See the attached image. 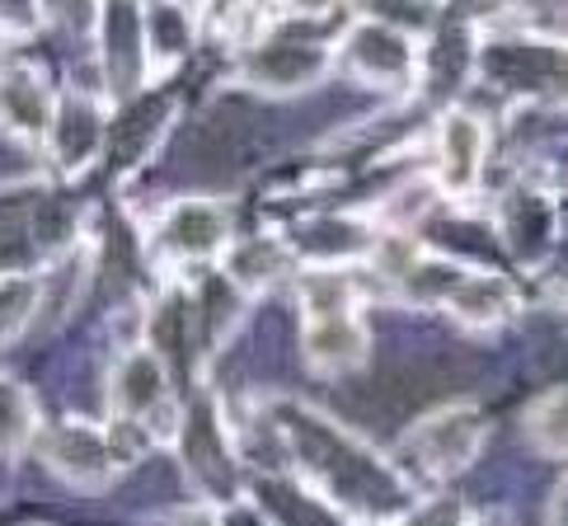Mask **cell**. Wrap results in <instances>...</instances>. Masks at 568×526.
<instances>
[{"label": "cell", "instance_id": "cell-1", "mask_svg": "<svg viewBox=\"0 0 568 526\" xmlns=\"http://www.w3.org/2000/svg\"><path fill=\"white\" fill-rule=\"evenodd\" d=\"M479 433H484V423L475 418V409H465V404H452V409L428 414V418H423L418 428L409 433V452H414V461L423 465V471L452 475V471H460V465L475 456Z\"/></svg>", "mask_w": 568, "mask_h": 526}, {"label": "cell", "instance_id": "cell-2", "mask_svg": "<svg viewBox=\"0 0 568 526\" xmlns=\"http://www.w3.org/2000/svg\"><path fill=\"white\" fill-rule=\"evenodd\" d=\"M231 235V216L221 202L184 198L160 221V250L170 259H212Z\"/></svg>", "mask_w": 568, "mask_h": 526}, {"label": "cell", "instance_id": "cell-3", "mask_svg": "<svg viewBox=\"0 0 568 526\" xmlns=\"http://www.w3.org/2000/svg\"><path fill=\"white\" fill-rule=\"evenodd\" d=\"M348 62L353 71H362L367 80H381V85H399V80L414 75V38L399 33V29H385V24H357L348 33Z\"/></svg>", "mask_w": 568, "mask_h": 526}, {"label": "cell", "instance_id": "cell-4", "mask_svg": "<svg viewBox=\"0 0 568 526\" xmlns=\"http://www.w3.org/2000/svg\"><path fill=\"white\" fill-rule=\"evenodd\" d=\"M329 62V52L320 43H301V38H273V43H263L250 52L245 62V75L263 90H301L311 85V80L324 71Z\"/></svg>", "mask_w": 568, "mask_h": 526}, {"label": "cell", "instance_id": "cell-5", "mask_svg": "<svg viewBox=\"0 0 568 526\" xmlns=\"http://www.w3.org/2000/svg\"><path fill=\"white\" fill-rule=\"evenodd\" d=\"M48 465L71 484H104L113 471V447L90 423H62L48 437Z\"/></svg>", "mask_w": 568, "mask_h": 526}, {"label": "cell", "instance_id": "cell-6", "mask_svg": "<svg viewBox=\"0 0 568 526\" xmlns=\"http://www.w3.org/2000/svg\"><path fill=\"white\" fill-rule=\"evenodd\" d=\"M484 165V128L470 113H446L437 128V179L446 193L475 189Z\"/></svg>", "mask_w": 568, "mask_h": 526}, {"label": "cell", "instance_id": "cell-7", "mask_svg": "<svg viewBox=\"0 0 568 526\" xmlns=\"http://www.w3.org/2000/svg\"><path fill=\"white\" fill-rule=\"evenodd\" d=\"M170 395V376H165V362L155 353L136 348L118 362L113 372V409L123 418H146L151 409H160Z\"/></svg>", "mask_w": 568, "mask_h": 526}, {"label": "cell", "instance_id": "cell-8", "mask_svg": "<svg viewBox=\"0 0 568 526\" xmlns=\"http://www.w3.org/2000/svg\"><path fill=\"white\" fill-rule=\"evenodd\" d=\"M52 94L33 71H6L0 75V128H10L14 136H43L52 128Z\"/></svg>", "mask_w": 568, "mask_h": 526}, {"label": "cell", "instance_id": "cell-9", "mask_svg": "<svg viewBox=\"0 0 568 526\" xmlns=\"http://www.w3.org/2000/svg\"><path fill=\"white\" fill-rule=\"evenodd\" d=\"M362 353H367V330L353 311L338 315H315L306 330V357L320 372H353Z\"/></svg>", "mask_w": 568, "mask_h": 526}, {"label": "cell", "instance_id": "cell-10", "mask_svg": "<svg viewBox=\"0 0 568 526\" xmlns=\"http://www.w3.org/2000/svg\"><path fill=\"white\" fill-rule=\"evenodd\" d=\"M52 146H57V160L62 170H85L94 151H99V109L90 99H62L52 113Z\"/></svg>", "mask_w": 568, "mask_h": 526}, {"label": "cell", "instance_id": "cell-11", "mask_svg": "<svg viewBox=\"0 0 568 526\" xmlns=\"http://www.w3.org/2000/svg\"><path fill=\"white\" fill-rule=\"evenodd\" d=\"M446 301H452V311L465 320V325L484 330V325H498V320L513 311L517 296H513V282H503L498 273H465L460 287Z\"/></svg>", "mask_w": 568, "mask_h": 526}, {"label": "cell", "instance_id": "cell-12", "mask_svg": "<svg viewBox=\"0 0 568 526\" xmlns=\"http://www.w3.org/2000/svg\"><path fill=\"white\" fill-rule=\"evenodd\" d=\"M38 311H43V282L24 273L0 277V348L24 334Z\"/></svg>", "mask_w": 568, "mask_h": 526}, {"label": "cell", "instance_id": "cell-13", "mask_svg": "<svg viewBox=\"0 0 568 526\" xmlns=\"http://www.w3.org/2000/svg\"><path fill=\"white\" fill-rule=\"evenodd\" d=\"M296 240H301V250H306L311 259H324V263H334V259H353V254L367 250V231H362L357 221H343V216L311 221V226L301 231Z\"/></svg>", "mask_w": 568, "mask_h": 526}, {"label": "cell", "instance_id": "cell-14", "mask_svg": "<svg viewBox=\"0 0 568 526\" xmlns=\"http://www.w3.org/2000/svg\"><path fill=\"white\" fill-rule=\"evenodd\" d=\"M193 43V24H189V14L170 6V0H160V6L146 14V48L155 57V67H170L179 62V57L189 52Z\"/></svg>", "mask_w": 568, "mask_h": 526}, {"label": "cell", "instance_id": "cell-15", "mask_svg": "<svg viewBox=\"0 0 568 526\" xmlns=\"http://www.w3.org/2000/svg\"><path fill=\"white\" fill-rule=\"evenodd\" d=\"M282 273H287V250H282L277 240H268V235H258V240H250V245H240L231 254V277L240 282V287H250V292L268 287V282L282 277Z\"/></svg>", "mask_w": 568, "mask_h": 526}, {"label": "cell", "instance_id": "cell-16", "mask_svg": "<svg viewBox=\"0 0 568 526\" xmlns=\"http://www.w3.org/2000/svg\"><path fill=\"white\" fill-rule=\"evenodd\" d=\"M33 428H38L33 399L19 386H10V381H0V456L24 447V442L33 437Z\"/></svg>", "mask_w": 568, "mask_h": 526}, {"label": "cell", "instance_id": "cell-17", "mask_svg": "<svg viewBox=\"0 0 568 526\" xmlns=\"http://www.w3.org/2000/svg\"><path fill=\"white\" fill-rule=\"evenodd\" d=\"M531 437H536V447L568 456V391L545 395L531 409Z\"/></svg>", "mask_w": 568, "mask_h": 526}, {"label": "cell", "instance_id": "cell-18", "mask_svg": "<svg viewBox=\"0 0 568 526\" xmlns=\"http://www.w3.org/2000/svg\"><path fill=\"white\" fill-rule=\"evenodd\" d=\"M372 14V24L399 29V33H423L433 24V0H357Z\"/></svg>", "mask_w": 568, "mask_h": 526}, {"label": "cell", "instance_id": "cell-19", "mask_svg": "<svg viewBox=\"0 0 568 526\" xmlns=\"http://www.w3.org/2000/svg\"><path fill=\"white\" fill-rule=\"evenodd\" d=\"M306 311H311V320L315 315H338V311H353V282L343 277V273H334V269H320V273H311L306 277Z\"/></svg>", "mask_w": 568, "mask_h": 526}, {"label": "cell", "instance_id": "cell-20", "mask_svg": "<svg viewBox=\"0 0 568 526\" xmlns=\"http://www.w3.org/2000/svg\"><path fill=\"white\" fill-rule=\"evenodd\" d=\"M43 6L67 24H90L94 19V0H43Z\"/></svg>", "mask_w": 568, "mask_h": 526}, {"label": "cell", "instance_id": "cell-21", "mask_svg": "<svg viewBox=\"0 0 568 526\" xmlns=\"http://www.w3.org/2000/svg\"><path fill=\"white\" fill-rule=\"evenodd\" d=\"M287 6H292L296 14H324V10L334 6V0H287Z\"/></svg>", "mask_w": 568, "mask_h": 526}, {"label": "cell", "instance_id": "cell-22", "mask_svg": "<svg viewBox=\"0 0 568 526\" xmlns=\"http://www.w3.org/2000/svg\"><path fill=\"white\" fill-rule=\"evenodd\" d=\"M179 526H216L207 513H193V517H184V522H179Z\"/></svg>", "mask_w": 568, "mask_h": 526}, {"label": "cell", "instance_id": "cell-23", "mask_svg": "<svg viewBox=\"0 0 568 526\" xmlns=\"http://www.w3.org/2000/svg\"><path fill=\"white\" fill-rule=\"evenodd\" d=\"M484 6H498V0H484Z\"/></svg>", "mask_w": 568, "mask_h": 526}, {"label": "cell", "instance_id": "cell-24", "mask_svg": "<svg viewBox=\"0 0 568 526\" xmlns=\"http://www.w3.org/2000/svg\"><path fill=\"white\" fill-rule=\"evenodd\" d=\"M475 526H479V522H475Z\"/></svg>", "mask_w": 568, "mask_h": 526}]
</instances>
